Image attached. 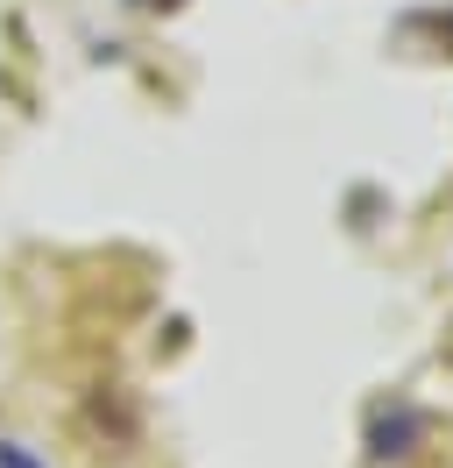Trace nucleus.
<instances>
[{"label": "nucleus", "instance_id": "nucleus-1", "mask_svg": "<svg viewBox=\"0 0 453 468\" xmlns=\"http://www.w3.org/2000/svg\"><path fill=\"white\" fill-rule=\"evenodd\" d=\"M418 433H425V419H418V411H404V405H396V419H390V411L375 419V433H368L375 447H368V454H390V440H418Z\"/></svg>", "mask_w": 453, "mask_h": 468}, {"label": "nucleus", "instance_id": "nucleus-2", "mask_svg": "<svg viewBox=\"0 0 453 468\" xmlns=\"http://www.w3.org/2000/svg\"><path fill=\"white\" fill-rule=\"evenodd\" d=\"M0 468H43L28 447H15V440H0Z\"/></svg>", "mask_w": 453, "mask_h": 468}]
</instances>
